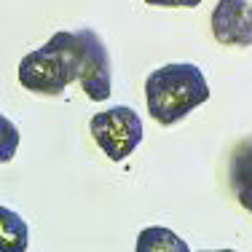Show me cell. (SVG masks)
Masks as SVG:
<instances>
[{
	"mask_svg": "<svg viewBox=\"0 0 252 252\" xmlns=\"http://www.w3.org/2000/svg\"><path fill=\"white\" fill-rule=\"evenodd\" d=\"M228 180L236 193L239 204L252 215V137H244L231 153L228 164Z\"/></svg>",
	"mask_w": 252,
	"mask_h": 252,
	"instance_id": "obj_6",
	"label": "cell"
},
{
	"mask_svg": "<svg viewBox=\"0 0 252 252\" xmlns=\"http://www.w3.org/2000/svg\"><path fill=\"white\" fill-rule=\"evenodd\" d=\"M134 252H190L188 242L177 236L172 228L164 225H148L137 233Z\"/></svg>",
	"mask_w": 252,
	"mask_h": 252,
	"instance_id": "obj_8",
	"label": "cell"
},
{
	"mask_svg": "<svg viewBox=\"0 0 252 252\" xmlns=\"http://www.w3.org/2000/svg\"><path fill=\"white\" fill-rule=\"evenodd\" d=\"M78 83L83 94L92 102L110 99L113 92V67H110V51L102 43V38L94 30H78Z\"/></svg>",
	"mask_w": 252,
	"mask_h": 252,
	"instance_id": "obj_4",
	"label": "cell"
},
{
	"mask_svg": "<svg viewBox=\"0 0 252 252\" xmlns=\"http://www.w3.org/2000/svg\"><path fill=\"white\" fill-rule=\"evenodd\" d=\"M89 131H92L94 142L99 145V151L110 161L129 158L145 137L140 113L126 105H116L94 113L92 121H89Z\"/></svg>",
	"mask_w": 252,
	"mask_h": 252,
	"instance_id": "obj_3",
	"label": "cell"
},
{
	"mask_svg": "<svg viewBox=\"0 0 252 252\" xmlns=\"http://www.w3.org/2000/svg\"><path fill=\"white\" fill-rule=\"evenodd\" d=\"M78 81V43L75 32H54L40 49L30 51L19 62V83L40 97H59Z\"/></svg>",
	"mask_w": 252,
	"mask_h": 252,
	"instance_id": "obj_2",
	"label": "cell"
},
{
	"mask_svg": "<svg viewBox=\"0 0 252 252\" xmlns=\"http://www.w3.org/2000/svg\"><path fill=\"white\" fill-rule=\"evenodd\" d=\"M30 225L19 212L0 204V252H27Z\"/></svg>",
	"mask_w": 252,
	"mask_h": 252,
	"instance_id": "obj_7",
	"label": "cell"
},
{
	"mask_svg": "<svg viewBox=\"0 0 252 252\" xmlns=\"http://www.w3.org/2000/svg\"><path fill=\"white\" fill-rule=\"evenodd\" d=\"M201 252H236V250H201Z\"/></svg>",
	"mask_w": 252,
	"mask_h": 252,
	"instance_id": "obj_11",
	"label": "cell"
},
{
	"mask_svg": "<svg viewBox=\"0 0 252 252\" xmlns=\"http://www.w3.org/2000/svg\"><path fill=\"white\" fill-rule=\"evenodd\" d=\"M212 35L220 46L250 49L252 46V3L250 0H218L209 16Z\"/></svg>",
	"mask_w": 252,
	"mask_h": 252,
	"instance_id": "obj_5",
	"label": "cell"
},
{
	"mask_svg": "<svg viewBox=\"0 0 252 252\" xmlns=\"http://www.w3.org/2000/svg\"><path fill=\"white\" fill-rule=\"evenodd\" d=\"M19 142H22V134L16 129V124L0 113V164H8L14 158L16 151H19Z\"/></svg>",
	"mask_w": 252,
	"mask_h": 252,
	"instance_id": "obj_9",
	"label": "cell"
},
{
	"mask_svg": "<svg viewBox=\"0 0 252 252\" xmlns=\"http://www.w3.org/2000/svg\"><path fill=\"white\" fill-rule=\"evenodd\" d=\"M145 3L156 8H196L201 0H145Z\"/></svg>",
	"mask_w": 252,
	"mask_h": 252,
	"instance_id": "obj_10",
	"label": "cell"
},
{
	"mask_svg": "<svg viewBox=\"0 0 252 252\" xmlns=\"http://www.w3.org/2000/svg\"><path fill=\"white\" fill-rule=\"evenodd\" d=\"M209 99L207 75L193 62H169L145 81L148 116L161 126H175Z\"/></svg>",
	"mask_w": 252,
	"mask_h": 252,
	"instance_id": "obj_1",
	"label": "cell"
}]
</instances>
